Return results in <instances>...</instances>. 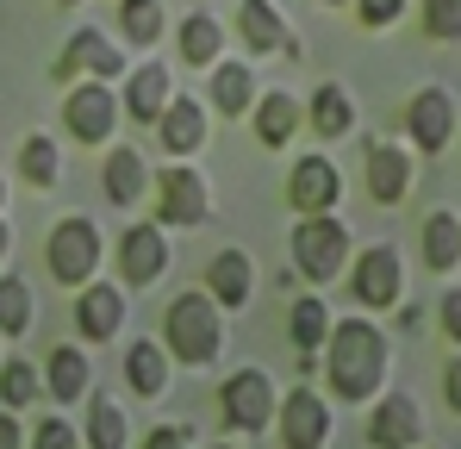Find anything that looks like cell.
I'll use <instances>...</instances> for the list:
<instances>
[{
	"instance_id": "1",
	"label": "cell",
	"mask_w": 461,
	"mask_h": 449,
	"mask_svg": "<svg viewBox=\"0 0 461 449\" xmlns=\"http://www.w3.org/2000/svg\"><path fill=\"white\" fill-rule=\"evenodd\" d=\"M324 380H330V393L337 399H375L386 380V331L375 318H343V325H330V337H324Z\"/></svg>"
},
{
	"instance_id": "22",
	"label": "cell",
	"mask_w": 461,
	"mask_h": 449,
	"mask_svg": "<svg viewBox=\"0 0 461 449\" xmlns=\"http://www.w3.org/2000/svg\"><path fill=\"white\" fill-rule=\"evenodd\" d=\"M300 119H306V100H294L287 87H268V94L256 100V144L262 150H287L294 132H300Z\"/></svg>"
},
{
	"instance_id": "33",
	"label": "cell",
	"mask_w": 461,
	"mask_h": 449,
	"mask_svg": "<svg viewBox=\"0 0 461 449\" xmlns=\"http://www.w3.org/2000/svg\"><path fill=\"white\" fill-rule=\"evenodd\" d=\"M38 393H44V374L32 369L25 356L0 362V406H6V412H25V406H32Z\"/></svg>"
},
{
	"instance_id": "32",
	"label": "cell",
	"mask_w": 461,
	"mask_h": 449,
	"mask_svg": "<svg viewBox=\"0 0 461 449\" xmlns=\"http://www.w3.org/2000/svg\"><path fill=\"white\" fill-rule=\"evenodd\" d=\"M81 437H87L94 449H125L131 431H125V412L100 393V399H87V425H81Z\"/></svg>"
},
{
	"instance_id": "14",
	"label": "cell",
	"mask_w": 461,
	"mask_h": 449,
	"mask_svg": "<svg viewBox=\"0 0 461 449\" xmlns=\"http://www.w3.org/2000/svg\"><path fill=\"white\" fill-rule=\"evenodd\" d=\"M206 138H212V113L200 106V94H194V100H187V94H175V100L162 106V119H156V144L187 162L194 150H206Z\"/></svg>"
},
{
	"instance_id": "12",
	"label": "cell",
	"mask_w": 461,
	"mask_h": 449,
	"mask_svg": "<svg viewBox=\"0 0 461 449\" xmlns=\"http://www.w3.org/2000/svg\"><path fill=\"white\" fill-rule=\"evenodd\" d=\"M275 418H281V444H287V449H318V444H330V406L312 393L306 380H300L294 393H281Z\"/></svg>"
},
{
	"instance_id": "40",
	"label": "cell",
	"mask_w": 461,
	"mask_h": 449,
	"mask_svg": "<svg viewBox=\"0 0 461 449\" xmlns=\"http://www.w3.org/2000/svg\"><path fill=\"white\" fill-rule=\"evenodd\" d=\"M443 393H449V406L461 412V356H449V362H443Z\"/></svg>"
},
{
	"instance_id": "19",
	"label": "cell",
	"mask_w": 461,
	"mask_h": 449,
	"mask_svg": "<svg viewBox=\"0 0 461 449\" xmlns=\"http://www.w3.org/2000/svg\"><path fill=\"white\" fill-rule=\"evenodd\" d=\"M206 294L219 299V306H230V312H243L249 299H256V256L249 250H219L212 256V269H206Z\"/></svg>"
},
{
	"instance_id": "38",
	"label": "cell",
	"mask_w": 461,
	"mask_h": 449,
	"mask_svg": "<svg viewBox=\"0 0 461 449\" xmlns=\"http://www.w3.org/2000/svg\"><path fill=\"white\" fill-rule=\"evenodd\" d=\"M437 318H443L449 344H461V288H449V294H443V306H437Z\"/></svg>"
},
{
	"instance_id": "43",
	"label": "cell",
	"mask_w": 461,
	"mask_h": 449,
	"mask_svg": "<svg viewBox=\"0 0 461 449\" xmlns=\"http://www.w3.org/2000/svg\"><path fill=\"white\" fill-rule=\"evenodd\" d=\"M0 213H6V175H0Z\"/></svg>"
},
{
	"instance_id": "36",
	"label": "cell",
	"mask_w": 461,
	"mask_h": 449,
	"mask_svg": "<svg viewBox=\"0 0 461 449\" xmlns=\"http://www.w3.org/2000/svg\"><path fill=\"white\" fill-rule=\"evenodd\" d=\"M32 444H38V449H76V444H81V431L69 425V418H44V425L32 431Z\"/></svg>"
},
{
	"instance_id": "39",
	"label": "cell",
	"mask_w": 461,
	"mask_h": 449,
	"mask_svg": "<svg viewBox=\"0 0 461 449\" xmlns=\"http://www.w3.org/2000/svg\"><path fill=\"white\" fill-rule=\"evenodd\" d=\"M194 437H200L194 425H156L150 431V444H194Z\"/></svg>"
},
{
	"instance_id": "6",
	"label": "cell",
	"mask_w": 461,
	"mask_h": 449,
	"mask_svg": "<svg viewBox=\"0 0 461 449\" xmlns=\"http://www.w3.org/2000/svg\"><path fill=\"white\" fill-rule=\"evenodd\" d=\"M275 406H281V393H275L268 369H237V374H225V387H219V412H225L230 431L262 437V431L275 425Z\"/></svg>"
},
{
	"instance_id": "9",
	"label": "cell",
	"mask_w": 461,
	"mask_h": 449,
	"mask_svg": "<svg viewBox=\"0 0 461 449\" xmlns=\"http://www.w3.org/2000/svg\"><path fill=\"white\" fill-rule=\"evenodd\" d=\"M456 125H461V106H456V94L449 87H418L411 94V106H405V138L424 150V156H437V150H449V138H456Z\"/></svg>"
},
{
	"instance_id": "26",
	"label": "cell",
	"mask_w": 461,
	"mask_h": 449,
	"mask_svg": "<svg viewBox=\"0 0 461 449\" xmlns=\"http://www.w3.org/2000/svg\"><path fill=\"white\" fill-rule=\"evenodd\" d=\"M306 125L318 132V138H349V125H356V100H349L343 81H318V87H312Z\"/></svg>"
},
{
	"instance_id": "25",
	"label": "cell",
	"mask_w": 461,
	"mask_h": 449,
	"mask_svg": "<svg viewBox=\"0 0 461 449\" xmlns=\"http://www.w3.org/2000/svg\"><path fill=\"white\" fill-rule=\"evenodd\" d=\"M168 344H150V337H138L131 350H125V387L138 393V399H162L168 393Z\"/></svg>"
},
{
	"instance_id": "23",
	"label": "cell",
	"mask_w": 461,
	"mask_h": 449,
	"mask_svg": "<svg viewBox=\"0 0 461 449\" xmlns=\"http://www.w3.org/2000/svg\"><path fill=\"white\" fill-rule=\"evenodd\" d=\"M418 437H424L418 406H411L405 393H386L381 406H375V418H368V444H381V449H411Z\"/></svg>"
},
{
	"instance_id": "46",
	"label": "cell",
	"mask_w": 461,
	"mask_h": 449,
	"mask_svg": "<svg viewBox=\"0 0 461 449\" xmlns=\"http://www.w3.org/2000/svg\"><path fill=\"white\" fill-rule=\"evenodd\" d=\"M0 344H6V331H0Z\"/></svg>"
},
{
	"instance_id": "15",
	"label": "cell",
	"mask_w": 461,
	"mask_h": 449,
	"mask_svg": "<svg viewBox=\"0 0 461 449\" xmlns=\"http://www.w3.org/2000/svg\"><path fill=\"white\" fill-rule=\"evenodd\" d=\"M411 150H399L393 138H375L368 144V162H362V181H368V200L375 206H399L411 194Z\"/></svg>"
},
{
	"instance_id": "8",
	"label": "cell",
	"mask_w": 461,
	"mask_h": 449,
	"mask_svg": "<svg viewBox=\"0 0 461 449\" xmlns=\"http://www.w3.org/2000/svg\"><path fill=\"white\" fill-rule=\"evenodd\" d=\"M349 294L362 299L368 312H393V306H405V262H399L393 243H375V250L356 256V269H349Z\"/></svg>"
},
{
	"instance_id": "16",
	"label": "cell",
	"mask_w": 461,
	"mask_h": 449,
	"mask_svg": "<svg viewBox=\"0 0 461 449\" xmlns=\"http://www.w3.org/2000/svg\"><path fill=\"white\" fill-rule=\"evenodd\" d=\"M119 269H125V288H150L168 275V237L162 224H131L119 237Z\"/></svg>"
},
{
	"instance_id": "21",
	"label": "cell",
	"mask_w": 461,
	"mask_h": 449,
	"mask_svg": "<svg viewBox=\"0 0 461 449\" xmlns=\"http://www.w3.org/2000/svg\"><path fill=\"white\" fill-rule=\"evenodd\" d=\"M44 380H50V399H57V406H81L87 387H94V362H87V350H81V344H50Z\"/></svg>"
},
{
	"instance_id": "37",
	"label": "cell",
	"mask_w": 461,
	"mask_h": 449,
	"mask_svg": "<svg viewBox=\"0 0 461 449\" xmlns=\"http://www.w3.org/2000/svg\"><path fill=\"white\" fill-rule=\"evenodd\" d=\"M356 19H362L368 32H381L393 19H405V0H356Z\"/></svg>"
},
{
	"instance_id": "30",
	"label": "cell",
	"mask_w": 461,
	"mask_h": 449,
	"mask_svg": "<svg viewBox=\"0 0 461 449\" xmlns=\"http://www.w3.org/2000/svg\"><path fill=\"white\" fill-rule=\"evenodd\" d=\"M424 262H430L437 275H449L461 262V219L456 213H430V219H424Z\"/></svg>"
},
{
	"instance_id": "34",
	"label": "cell",
	"mask_w": 461,
	"mask_h": 449,
	"mask_svg": "<svg viewBox=\"0 0 461 449\" xmlns=\"http://www.w3.org/2000/svg\"><path fill=\"white\" fill-rule=\"evenodd\" d=\"M25 325H32V288L19 275H0V331L25 337Z\"/></svg>"
},
{
	"instance_id": "29",
	"label": "cell",
	"mask_w": 461,
	"mask_h": 449,
	"mask_svg": "<svg viewBox=\"0 0 461 449\" xmlns=\"http://www.w3.org/2000/svg\"><path fill=\"white\" fill-rule=\"evenodd\" d=\"M287 331H294V350L318 356L324 337H330V306H324L318 294H300V299H294V312H287Z\"/></svg>"
},
{
	"instance_id": "3",
	"label": "cell",
	"mask_w": 461,
	"mask_h": 449,
	"mask_svg": "<svg viewBox=\"0 0 461 449\" xmlns=\"http://www.w3.org/2000/svg\"><path fill=\"white\" fill-rule=\"evenodd\" d=\"M349 262V224L337 213H300L294 224V269L306 281H337Z\"/></svg>"
},
{
	"instance_id": "10",
	"label": "cell",
	"mask_w": 461,
	"mask_h": 449,
	"mask_svg": "<svg viewBox=\"0 0 461 449\" xmlns=\"http://www.w3.org/2000/svg\"><path fill=\"white\" fill-rule=\"evenodd\" d=\"M76 69L100 75V81H119V75L131 69V57H125V50H119L100 25H81L76 38H69V50L50 63V75H57V81H76Z\"/></svg>"
},
{
	"instance_id": "27",
	"label": "cell",
	"mask_w": 461,
	"mask_h": 449,
	"mask_svg": "<svg viewBox=\"0 0 461 449\" xmlns=\"http://www.w3.org/2000/svg\"><path fill=\"white\" fill-rule=\"evenodd\" d=\"M181 57H187L194 69H212V63L225 57V25H219V13H187V19H181Z\"/></svg>"
},
{
	"instance_id": "17",
	"label": "cell",
	"mask_w": 461,
	"mask_h": 449,
	"mask_svg": "<svg viewBox=\"0 0 461 449\" xmlns=\"http://www.w3.org/2000/svg\"><path fill=\"white\" fill-rule=\"evenodd\" d=\"M237 32L256 57H300V38L281 25L275 0H237Z\"/></svg>"
},
{
	"instance_id": "45",
	"label": "cell",
	"mask_w": 461,
	"mask_h": 449,
	"mask_svg": "<svg viewBox=\"0 0 461 449\" xmlns=\"http://www.w3.org/2000/svg\"><path fill=\"white\" fill-rule=\"evenodd\" d=\"M57 6H81V0H57Z\"/></svg>"
},
{
	"instance_id": "42",
	"label": "cell",
	"mask_w": 461,
	"mask_h": 449,
	"mask_svg": "<svg viewBox=\"0 0 461 449\" xmlns=\"http://www.w3.org/2000/svg\"><path fill=\"white\" fill-rule=\"evenodd\" d=\"M13 250V224H6V213H0V256Z\"/></svg>"
},
{
	"instance_id": "28",
	"label": "cell",
	"mask_w": 461,
	"mask_h": 449,
	"mask_svg": "<svg viewBox=\"0 0 461 449\" xmlns=\"http://www.w3.org/2000/svg\"><path fill=\"white\" fill-rule=\"evenodd\" d=\"M119 32H125L131 50H156V38L168 32L162 0H119Z\"/></svg>"
},
{
	"instance_id": "24",
	"label": "cell",
	"mask_w": 461,
	"mask_h": 449,
	"mask_svg": "<svg viewBox=\"0 0 461 449\" xmlns=\"http://www.w3.org/2000/svg\"><path fill=\"white\" fill-rule=\"evenodd\" d=\"M206 100H212V113H225V119H243L249 106H256V69L249 63H212V81H206Z\"/></svg>"
},
{
	"instance_id": "20",
	"label": "cell",
	"mask_w": 461,
	"mask_h": 449,
	"mask_svg": "<svg viewBox=\"0 0 461 449\" xmlns=\"http://www.w3.org/2000/svg\"><path fill=\"white\" fill-rule=\"evenodd\" d=\"M175 100V75L168 63H138V69H125V113L138 119V125H156L162 119V106Z\"/></svg>"
},
{
	"instance_id": "31",
	"label": "cell",
	"mask_w": 461,
	"mask_h": 449,
	"mask_svg": "<svg viewBox=\"0 0 461 449\" xmlns=\"http://www.w3.org/2000/svg\"><path fill=\"white\" fill-rule=\"evenodd\" d=\"M19 169H25L32 188H57L63 181V150H57V138L50 132H32L25 150H19Z\"/></svg>"
},
{
	"instance_id": "7",
	"label": "cell",
	"mask_w": 461,
	"mask_h": 449,
	"mask_svg": "<svg viewBox=\"0 0 461 449\" xmlns=\"http://www.w3.org/2000/svg\"><path fill=\"white\" fill-rule=\"evenodd\" d=\"M119 94H113V81H100V75H87L76 81L69 94H63V125H69V138L81 144H106L113 132H119Z\"/></svg>"
},
{
	"instance_id": "11",
	"label": "cell",
	"mask_w": 461,
	"mask_h": 449,
	"mask_svg": "<svg viewBox=\"0 0 461 449\" xmlns=\"http://www.w3.org/2000/svg\"><path fill=\"white\" fill-rule=\"evenodd\" d=\"M125 288H113V281H81L76 294V331L81 344H113L119 331H125Z\"/></svg>"
},
{
	"instance_id": "35",
	"label": "cell",
	"mask_w": 461,
	"mask_h": 449,
	"mask_svg": "<svg viewBox=\"0 0 461 449\" xmlns=\"http://www.w3.org/2000/svg\"><path fill=\"white\" fill-rule=\"evenodd\" d=\"M424 32L437 44H461V0H424Z\"/></svg>"
},
{
	"instance_id": "47",
	"label": "cell",
	"mask_w": 461,
	"mask_h": 449,
	"mask_svg": "<svg viewBox=\"0 0 461 449\" xmlns=\"http://www.w3.org/2000/svg\"><path fill=\"white\" fill-rule=\"evenodd\" d=\"M456 132H461V125H456Z\"/></svg>"
},
{
	"instance_id": "4",
	"label": "cell",
	"mask_w": 461,
	"mask_h": 449,
	"mask_svg": "<svg viewBox=\"0 0 461 449\" xmlns=\"http://www.w3.org/2000/svg\"><path fill=\"white\" fill-rule=\"evenodd\" d=\"M44 262H50V281H63V288H81V281H94L100 275V224L94 219H63L50 224V237H44Z\"/></svg>"
},
{
	"instance_id": "5",
	"label": "cell",
	"mask_w": 461,
	"mask_h": 449,
	"mask_svg": "<svg viewBox=\"0 0 461 449\" xmlns=\"http://www.w3.org/2000/svg\"><path fill=\"white\" fill-rule=\"evenodd\" d=\"M156 224H206L212 219V188H206V175L194 169V162H168V169H156Z\"/></svg>"
},
{
	"instance_id": "2",
	"label": "cell",
	"mask_w": 461,
	"mask_h": 449,
	"mask_svg": "<svg viewBox=\"0 0 461 449\" xmlns=\"http://www.w3.org/2000/svg\"><path fill=\"white\" fill-rule=\"evenodd\" d=\"M225 306L212 294H175L168 299V318H162V344H168V356L175 362H187V369H212L219 356H225V318H219Z\"/></svg>"
},
{
	"instance_id": "18",
	"label": "cell",
	"mask_w": 461,
	"mask_h": 449,
	"mask_svg": "<svg viewBox=\"0 0 461 449\" xmlns=\"http://www.w3.org/2000/svg\"><path fill=\"white\" fill-rule=\"evenodd\" d=\"M100 188H106L113 206H138V200H150V162H144V150H138V144H113V150H106V169H100Z\"/></svg>"
},
{
	"instance_id": "13",
	"label": "cell",
	"mask_w": 461,
	"mask_h": 449,
	"mask_svg": "<svg viewBox=\"0 0 461 449\" xmlns=\"http://www.w3.org/2000/svg\"><path fill=\"white\" fill-rule=\"evenodd\" d=\"M343 200V175H337V162L330 156H300L294 169H287V206L294 213H330Z\"/></svg>"
},
{
	"instance_id": "41",
	"label": "cell",
	"mask_w": 461,
	"mask_h": 449,
	"mask_svg": "<svg viewBox=\"0 0 461 449\" xmlns=\"http://www.w3.org/2000/svg\"><path fill=\"white\" fill-rule=\"evenodd\" d=\"M25 444V431H19V418H6V412H0V449H19Z\"/></svg>"
},
{
	"instance_id": "44",
	"label": "cell",
	"mask_w": 461,
	"mask_h": 449,
	"mask_svg": "<svg viewBox=\"0 0 461 449\" xmlns=\"http://www.w3.org/2000/svg\"><path fill=\"white\" fill-rule=\"evenodd\" d=\"M324 6H349V0H324Z\"/></svg>"
}]
</instances>
